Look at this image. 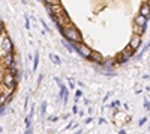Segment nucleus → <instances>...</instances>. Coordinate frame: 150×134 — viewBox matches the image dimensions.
Returning <instances> with one entry per match:
<instances>
[{"label": "nucleus", "instance_id": "9b49d317", "mask_svg": "<svg viewBox=\"0 0 150 134\" xmlns=\"http://www.w3.org/2000/svg\"><path fill=\"white\" fill-rule=\"evenodd\" d=\"M38 65H39V51L35 53V59H33V69L32 71H36L38 69Z\"/></svg>", "mask_w": 150, "mask_h": 134}, {"label": "nucleus", "instance_id": "bb28decb", "mask_svg": "<svg viewBox=\"0 0 150 134\" xmlns=\"http://www.w3.org/2000/svg\"><path fill=\"white\" fill-rule=\"evenodd\" d=\"M32 133H33V131H32V127H30V128H27V131H26L24 134H32Z\"/></svg>", "mask_w": 150, "mask_h": 134}, {"label": "nucleus", "instance_id": "6ab92c4d", "mask_svg": "<svg viewBox=\"0 0 150 134\" xmlns=\"http://www.w3.org/2000/svg\"><path fill=\"white\" fill-rule=\"evenodd\" d=\"M144 109L149 112L150 110V103H149V99H144Z\"/></svg>", "mask_w": 150, "mask_h": 134}, {"label": "nucleus", "instance_id": "393cba45", "mask_svg": "<svg viewBox=\"0 0 150 134\" xmlns=\"http://www.w3.org/2000/svg\"><path fill=\"white\" fill-rule=\"evenodd\" d=\"M41 23H42V26H44V29H45V30H48V26H47V23H45L44 20H41Z\"/></svg>", "mask_w": 150, "mask_h": 134}, {"label": "nucleus", "instance_id": "b1692460", "mask_svg": "<svg viewBox=\"0 0 150 134\" xmlns=\"http://www.w3.org/2000/svg\"><path fill=\"white\" fill-rule=\"evenodd\" d=\"M111 93H113V92H108V93H107V95H105V97H104V101H107V99H108L110 97H111Z\"/></svg>", "mask_w": 150, "mask_h": 134}, {"label": "nucleus", "instance_id": "c756f323", "mask_svg": "<svg viewBox=\"0 0 150 134\" xmlns=\"http://www.w3.org/2000/svg\"><path fill=\"white\" fill-rule=\"evenodd\" d=\"M147 3H149V5H150V0H149V2H147Z\"/></svg>", "mask_w": 150, "mask_h": 134}, {"label": "nucleus", "instance_id": "423d86ee", "mask_svg": "<svg viewBox=\"0 0 150 134\" xmlns=\"http://www.w3.org/2000/svg\"><path fill=\"white\" fill-rule=\"evenodd\" d=\"M15 62H17L15 53H9V54H6L5 57H2V66H5V68H8V69H9Z\"/></svg>", "mask_w": 150, "mask_h": 134}, {"label": "nucleus", "instance_id": "4be33fe9", "mask_svg": "<svg viewBox=\"0 0 150 134\" xmlns=\"http://www.w3.org/2000/svg\"><path fill=\"white\" fill-rule=\"evenodd\" d=\"M74 86H75V82L72 78H69V88H74Z\"/></svg>", "mask_w": 150, "mask_h": 134}, {"label": "nucleus", "instance_id": "a211bd4d", "mask_svg": "<svg viewBox=\"0 0 150 134\" xmlns=\"http://www.w3.org/2000/svg\"><path fill=\"white\" fill-rule=\"evenodd\" d=\"M24 18H26V29L30 30V21H29V17H27V15H24Z\"/></svg>", "mask_w": 150, "mask_h": 134}, {"label": "nucleus", "instance_id": "dca6fc26", "mask_svg": "<svg viewBox=\"0 0 150 134\" xmlns=\"http://www.w3.org/2000/svg\"><path fill=\"white\" fill-rule=\"evenodd\" d=\"M149 48H150V41L147 42V45L144 47V48H143V50H141V53H140V54H138V59H141V56H143V54H144V53H146V51H147Z\"/></svg>", "mask_w": 150, "mask_h": 134}, {"label": "nucleus", "instance_id": "5701e85b", "mask_svg": "<svg viewBox=\"0 0 150 134\" xmlns=\"http://www.w3.org/2000/svg\"><path fill=\"white\" fill-rule=\"evenodd\" d=\"M146 120H147V118H143L140 122H138V125H144V124H146Z\"/></svg>", "mask_w": 150, "mask_h": 134}, {"label": "nucleus", "instance_id": "2eb2a0df", "mask_svg": "<svg viewBox=\"0 0 150 134\" xmlns=\"http://www.w3.org/2000/svg\"><path fill=\"white\" fill-rule=\"evenodd\" d=\"M45 112H47V101H42V104H41V116L45 115Z\"/></svg>", "mask_w": 150, "mask_h": 134}, {"label": "nucleus", "instance_id": "1a4fd4ad", "mask_svg": "<svg viewBox=\"0 0 150 134\" xmlns=\"http://www.w3.org/2000/svg\"><path fill=\"white\" fill-rule=\"evenodd\" d=\"M138 14L140 15H143L144 18H150V5L147 3V2H143L141 3V6H140V9H138Z\"/></svg>", "mask_w": 150, "mask_h": 134}, {"label": "nucleus", "instance_id": "20e7f679", "mask_svg": "<svg viewBox=\"0 0 150 134\" xmlns=\"http://www.w3.org/2000/svg\"><path fill=\"white\" fill-rule=\"evenodd\" d=\"M0 53L2 57H5L9 53H14V44H12L11 38L8 35H2V47H0Z\"/></svg>", "mask_w": 150, "mask_h": 134}, {"label": "nucleus", "instance_id": "39448f33", "mask_svg": "<svg viewBox=\"0 0 150 134\" xmlns=\"http://www.w3.org/2000/svg\"><path fill=\"white\" fill-rule=\"evenodd\" d=\"M134 54H135V51L129 45H126L125 48H123L119 54L116 56V60H117V63H126L131 57H134Z\"/></svg>", "mask_w": 150, "mask_h": 134}, {"label": "nucleus", "instance_id": "f3484780", "mask_svg": "<svg viewBox=\"0 0 150 134\" xmlns=\"http://www.w3.org/2000/svg\"><path fill=\"white\" fill-rule=\"evenodd\" d=\"M48 120H50V122H57V120H59V118H57L56 115H51V116L48 118Z\"/></svg>", "mask_w": 150, "mask_h": 134}, {"label": "nucleus", "instance_id": "412c9836", "mask_svg": "<svg viewBox=\"0 0 150 134\" xmlns=\"http://www.w3.org/2000/svg\"><path fill=\"white\" fill-rule=\"evenodd\" d=\"M72 113H74V115H77V113H80V112H78V107H77V105H72Z\"/></svg>", "mask_w": 150, "mask_h": 134}, {"label": "nucleus", "instance_id": "cd10ccee", "mask_svg": "<svg viewBox=\"0 0 150 134\" xmlns=\"http://www.w3.org/2000/svg\"><path fill=\"white\" fill-rule=\"evenodd\" d=\"M92 120H93L92 118H87V119H86V124H90V122H92Z\"/></svg>", "mask_w": 150, "mask_h": 134}, {"label": "nucleus", "instance_id": "ddd939ff", "mask_svg": "<svg viewBox=\"0 0 150 134\" xmlns=\"http://www.w3.org/2000/svg\"><path fill=\"white\" fill-rule=\"evenodd\" d=\"M110 107H111V109H119V107H120V101H119V99H114V101L111 103V104H110Z\"/></svg>", "mask_w": 150, "mask_h": 134}, {"label": "nucleus", "instance_id": "f03ea898", "mask_svg": "<svg viewBox=\"0 0 150 134\" xmlns=\"http://www.w3.org/2000/svg\"><path fill=\"white\" fill-rule=\"evenodd\" d=\"M146 27H147V18H144L140 14H137L135 18H134V33L143 36L146 33Z\"/></svg>", "mask_w": 150, "mask_h": 134}, {"label": "nucleus", "instance_id": "f8f14e48", "mask_svg": "<svg viewBox=\"0 0 150 134\" xmlns=\"http://www.w3.org/2000/svg\"><path fill=\"white\" fill-rule=\"evenodd\" d=\"M50 59H51V62H54L56 65H60V63H62V60L59 59V56L53 54V53H51V54H50Z\"/></svg>", "mask_w": 150, "mask_h": 134}, {"label": "nucleus", "instance_id": "f257e3e1", "mask_svg": "<svg viewBox=\"0 0 150 134\" xmlns=\"http://www.w3.org/2000/svg\"><path fill=\"white\" fill-rule=\"evenodd\" d=\"M62 35H63V38L66 39V41H69L71 44H81V42H83V35H81V32L78 30V27H75L74 24H71L69 27L63 29V30H62Z\"/></svg>", "mask_w": 150, "mask_h": 134}, {"label": "nucleus", "instance_id": "0eeeda50", "mask_svg": "<svg viewBox=\"0 0 150 134\" xmlns=\"http://www.w3.org/2000/svg\"><path fill=\"white\" fill-rule=\"evenodd\" d=\"M131 48L134 50V51H137L141 47V36L140 35H135V33H132V36H131V39H129V44H128Z\"/></svg>", "mask_w": 150, "mask_h": 134}, {"label": "nucleus", "instance_id": "aec40b11", "mask_svg": "<svg viewBox=\"0 0 150 134\" xmlns=\"http://www.w3.org/2000/svg\"><path fill=\"white\" fill-rule=\"evenodd\" d=\"M27 107H29V97H26V99H24V110H27Z\"/></svg>", "mask_w": 150, "mask_h": 134}, {"label": "nucleus", "instance_id": "4468645a", "mask_svg": "<svg viewBox=\"0 0 150 134\" xmlns=\"http://www.w3.org/2000/svg\"><path fill=\"white\" fill-rule=\"evenodd\" d=\"M83 97V90L81 89H77L75 90V103H78V99H80Z\"/></svg>", "mask_w": 150, "mask_h": 134}, {"label": "nucleus", "instance_id": "9d476101", "mask_svg": "<svg viewBox=\"0 0 150 134\" xmlns=\"http://www.w3.org/2000/svg\"><path fill=\"white\" fill-rule=\"evenodd\" d=\"M116 63H117L116 57H111V59H105V63H104L102 66H104V68H108V69H113V66Z\"/></svg>", "mask_w": 150, "mask_h": 134}, {"label": "nucleus", "instance_id": "7ed1b4c3", "mask_svg": "<svg viewBox=\"0 0 150 134\" xmlns=\"http://www.w3.org/2000/svg\"><path fill=\"white\" fill-rule=\"evenodd\" d=\"M72 47H74V51L78 53L81 57L90 60V57H92V53H93V50L90 48V45L81 42V44H72Z\"/></svg>", "mask_w": 150, "mask_h": 134}, {"label": "nucleus", "instance_id": "a878e982", "mask_svg": "<svg viewBox=\"0 0 150 134\" xmlns=\"http://www.w3.org/2000/svg\"><path fill=\"white\" fill-rule=\"evenodd\" d=\"M72 125H74L72 122H71V124H68V125H66V128H65V130H69V128H72Z\"/></svg>", "mask_w": 150, "mask_h": 134}, {"label": "nucleus", "instance_id": "c85d7f7f", "mask_svg": "<svg viewBox=\"0 0 150 134\" xmlns=\"http://www.w3.org/2000/svg\"><path fill=\"white\" fill-rule=\"evenodd\" d=\"M119 134H126V131H125V130H120V131H119Z\"/></svg>", "mask_w": 150, "mask_h": 134}, {"label": "nucleus", "instance_id": "6e6552de", "mask_svg": "<svg viewBox=\"0 0 150 134\" xmlns=\"http://www.w3.org/2000/svg\"><path fill=\"white\" fill-rule=\"evenodd\" d=\"M90 60H92L93 63H96V65H104V63H105V57L102 56V53L96 51V50H93V53H92V57H90Z\"/></svg>", "mask_w": 150, "mask_h": 134}]
</instances>
